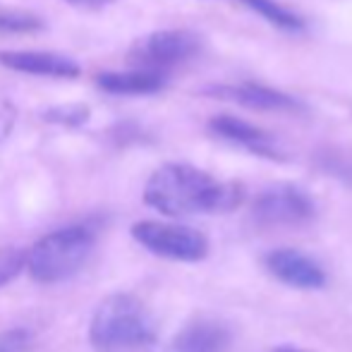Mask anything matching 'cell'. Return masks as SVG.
<instances>
[{"label":"cell","instance_id":"obj_1","mask_svg":"<svg viewBox=\"0 0 352 352\" xmlns=\"http://www.w3.org/2000/svg\"><path fill=\"white\" fill-rule=\"evenodd\" d=\"M245 190L240 182H223L190 163H166L146 180L144 201L163 216L226 213L240 206Z\"/></svg>","mask_w":352,"mask_h":352},{"label":"cell","instance_id":"obj_2","mask_svg":"<svg viewBox=\"0 0 352 352\" xmlns=\"http://www.w3.org/2000/svg\"><path fill=\"white\" fill-rule=\"evenodd\" d=\"M96 352H137L156 343V324L137 297L116 292L96 307L89 324Z\"/></svg>","mask_w":352,"mask_h":352},{"label":"cell","instance_id":"obj_3","mask_svg":"<svg viewBox=\"0 0 352 352\" xmlns=\"http://www.w3.org/2000/svg\"><path fill=\"white\" fill-rule=\"evenodd\" d=\"M96 245V230L89 223L58 228L43 235L27 252V271L36 283H63L84 269Z\"/></svg>","mask_w":352,"mask_h":352},{"label":"cell","instance_id":"obj_4","mask_svg":"<svg viewBox=\"0 0 352 352\" xmlns=\"http://www.w3.org/2000/svg\"><path fill=\"white\" fill-rule=\"evenodd\" d=\"M132 237L151 254L170 261L195 264L209 254V240L204 232L180 223L140 221L132 226Z\"/></svg>","mask_w":352,"mask_h":352},{"label":"cell","instance_id":"obj_5","mask_svg":"<svg viewBox=\"0 0 352 352\" xmlns=\"http://www.w3.org/2000/svg\"><path fill=\"white\" fill-rule=\"evenodd\" d=\"M201 51V38L187 29H161L135 41L127 53V63L137 70L166 72L192 60Z\"/></svg>","mask_w":352,"mask_h":352},{"label":"cell","instance_id":"obj_6","mask_svg":"<svg viewBox=\"0 0 352 352\" xmlns=\"http://www.w3.org/2000/svg\"><path fill=\"white\" fill-rule=\"evenodd\" d=\"M316 216L314 199L297 185L266 187L252 206V218L266 228H292Z\"/></svg>","mask_w":352,"mask_h":352},{"label":"cell","instance_id":"obj_7","mask_svg":"<svg viewBox=\"0 0 352 352\" xmlns=\"http://www.w3.org/2000/svg\"><path fill=\"white\" fill-rule=\"evenodd\" d=\"M264 266L278 283L297 290H319L329 283V276L319 261L292 247L271 250L264 256Z\"/></svg>","mask_w":352,"mask_h":352},{"label":"cell","instance_id":"obj_8","mask_svg":"<svg viewBox=\"0 0 352 352\" xmlns=\"http://www.w3.org/2000/svg\"><path fill=\"white\" fill-rule=\"evenodd\" d=\"M211 135L218 140L235 144V146L245 148V151L254 153L259 158H269V161H285V153L278 146L274 135L264 132L261 127L252 125L247 120H240L235 116H216L209 120Z\"/></svg>","mask_w":352,"mask_h":352},{"label":"cell","instance_id":"obj_9","mask_svg":"<svg viewBox=\"0 0 352 352\" xmlns=\"http://www.w3.org/2000/svg\"><path fill=\"white\" fill-rule=\"evenodd\" d=\"M204 94L213 98H221V101H230L237 103V106L252 108V111H305L302 101H297L295 96L254 82L213 84V87L204 89Z\"/></svg>","mask_w":352,"mask_h":352},{"label":"cell","instance_id":"obj_10","mask_svg":"<svg viewBox=\"0 0 352 352\" xmlns=\"http://www.w3.org/2000/svg\"><path fill=\"white\" fill-rule=\"evenodd\" d=\"M0 65L14 72L38 74V77L77 79L82 74L77 60L48 51H0Z\"/></svg>","mask_w":352,"mask_h":352},{"label":"cell","instance_id":"obj_11","mask_svg":"<svg viewBox=\"0 0 352 352\" xmlns=\"http://www.w3.org/2000/svg\"><path fill=\"white\" fill-rule=\"evenodd\" d=\"M232 333L218 319H192L175 333L168 352H228Z\"/></svg>","mask_w":352,"mask_h":352},{"label":"cell","instance_id":"obj_12","mask_svg":"<svg viewBox=\"0 0 352 352\" xmlns=\"http://www.w3.org/2000/svg\"><path fill=\"white\" fill-rule=\"evenodd\" d=\"M98 89L108 94H118V96H144V94H156L168 84L163 72L151 70H132L127 72H101L96 77Z\"/></svg>","mask_w":352,"mask_h":352},{"label":"cell","instance_id":"obj_13","mask_svg":"<svg viewBox=\"0 0 352 352\" xmlns=\"http://www.w3.org/2000/svg\"><path fill=\"white\" fill-rule=\"evenodd\" d=\"M240 3L245 8L254 10L259 17H264L276 29H283V32H302L305 29V19L292 12V10L283 8L276 0H240Z\"/></svg>","mask_w":352,"mask_h":352},{"label":"cell","instance_id":"obj_14","mask_svg":"<svg viewBox=\"0 0 352 352\" xmlns=\"http://www.w3.org/2000/svg\"><path fill=\"white\" fill-rule=\"evenodd\" d=\"M27 269V252L19 247H0V285H8Z\"/></svg>","mask_w":352,"mask_h":352},{"label":"cell","instance_id":"obj_15","mask_svg":"<svg viewBox=\"0 0 352 352\" xmlns=\"http://www.w3.org/2000/svg\"><path fill=\"white\" fill-rule=\"evenodd\" d=\"M89 118V108L87 106H56L51 111H46V120L58 122V125H82Z\"/></svg>","mask_w":352,"mask_h":352},{"label":"cell","instance_id":"obj_16","mask_svg":"<svg viewBox=\"0 0 352 352\" xmlns=\"http://www.w3.org/2000/svg\"><path fill=\"white\" fill-rule=\"evenodd\" d=\"M36 29H41V19L24 12L0 10V32H36Z\"/></svg>","mask_w":352,"mask_h":352},{"label":"cell","instance_id":"obj_17","mask_svg":"<svg viewBox=\"0 0 352 352\" xmlns=\"http://www.w3.org/2000/svg\"><path fill=\"white\" fill-rule=\"evenodd\" d=\"M32 333L24 329H10L0 333V352H29Z\"/></svg>","mask_w":352,"mask_h":352},{"label":"cell","instance_id":"obj_18","mask_svg":"<svg viewBox=\"0 0 352 352\" xmlns=\"http://www.w3.org/2000/svg\"><path fill=\"white\" fill-rule=\"evenodd\" d=\"M67 3H74V5H106V3H113V0H67Z\"/></svg>","mask_w":352,"mask_h":352},{"label":"cell","instance_id":"obj_19","mask_svg":"<svg viewBox=\"0 0 352 352\" xmlns=\"http://www.w3.org/2000/svg\"><path fill=\"white\" fill-rule=\"evenodd\" d=\"M271 352H307V350H300V348H290V345H283V348H276Z\"/></svg>","mask_w":352,"mask_h":352}]
</instances>
